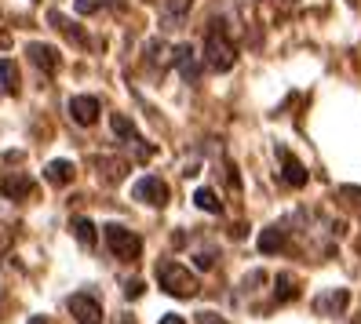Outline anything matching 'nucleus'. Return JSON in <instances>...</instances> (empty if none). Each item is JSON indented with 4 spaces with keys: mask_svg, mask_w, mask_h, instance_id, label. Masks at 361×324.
I'll list each match as a JSON object with an SVG mask.
<instances>
[{
    "mask_svg": "<svg viewBox=\"0 0 361 324\" xmlns=\"http://www.w3.org/2000/svg\"><path fill=\"white\" fill-rule=\"evenodd\" d=\"M26 55H30V62L40 70V73H55L59 70V51L51 48V44H40V40H33V44H26Z\"/></svg>",
    "mask_w": 361,
    "mask_h": 324,
    "instance_id": "obj_7",
    "label": "nucleus"
},
{
    "mask_svg": "<svg viewBox=\"0 0 361 324\" xmlns=\"http://www.w3.org/2000/svg\"><path fill=\"white\" fill-rule=\"evenodd\" d=\"M204 62H208V70H216V73L233 70V62H238V51H233V44L226 40L223 23H216V30H212L208 40H204Z\"/></svg>",
    "mask_w": 361,
    "mask_h": 324,
    "instance_id": "obj_2",
    "label": "nucleus"
},
{
    "mask_svg": "<svg viewBox=\"0 0 361 324\" xmlns=\"http://www.w3.org/2000/svg\"><path fill=\"white\" fill-rule=\"evenodd\" d=\"M30 324H51V320H48V317H40V313H37V317H30Z\"/></svg>",
    "mask_w": 361,
    "mask_h": 324,
    "instance_id": "obj_26",
    "label": "nucleus"
},
{
    "mask_svg": "<svg viewBox=\"0 0 361 324\" xmlns=\"http://www.w3.org/2000/svg\"><path fill=\"white\" fill-rule=\"evenodd\" d=\"M172 58H176V66H179V73H183V80H186V84H194V80L201 77V66H197V51L190 48V44H179V48L172 51Z\"/></svg>",
    "mask_w": 361,
    "mask_h": 324,
    "instance_id": "obj_10",
    "label": "nucleus"
},
{
    "mask_svg": "<svg viewBox=\"0 0 361 324\" xmlns=\"http://www.w3.org/2000/svg\"><path fill=\"white\" fill-rule=\"evenodd\" d=\"M347 302H350V292H347V288H332V292H325V295L314 299V310L322 313V317H336V313L347 310Z\"/></svg>",
    "mask_w": 361,
    "mask_h": 324,
    "instance_id": "obj_8",
    "label": "nucleus"
},
{
    "mask_svg": "<svg viewBox=\"0 0 361 324\" xmlns=\"http://www.w3.org/2000/svg\"><path fill=\"white\" fill-rule=\"evenodd\" d=\"M132 197L142 201V204H150V208H164V204H168V186H164L161 179H154V175H146V179L135 182Z\"/></svg>",
    "mask_w": 361,
    "mask_h": 324,
    "instance_id": "obj_4",
    "label": "nucleus"
},
{
    "mask_svg": "<svg viewBox=\"0 0 361 324\" xmlns=\"http://www.w3.org/2000/svg\"><path fill=\"white\" fill-rule=\"evenodd\" d=\"M157 280H161V288L168 295H176V299H194L197 295V277L190 273L186 266H179V263H161L157 266Z\"/></svg>",
    "mask_w": 361,
    "mask_h": 324,
    "instance_id": "obj_1",
    "label": "nucleus"
},
{
    "mask_svg": "<svg viewBox=\"0 0 361 324\" xmlns=\"http://www.w3.org/2000/svg\"><path fill=\"white\" fill-rule=\"evenodd\" d=\"M354 324H361V317H357V320H354Z\"/></svg>",
    "mask_w": 361,
    "mask_h": 324,
    "instance_id": "obj_27",
    "label": "nucleus"
},
{
    "mask_svg": "<svg viewBox=\"0 0 361 324\" xmlns=\"http://www.w3.org/2000/svg\"><path fill=\"white\" fill-rule=\"evenodd\" d=\"M0 193L11 201H30L37 193V182L30 175H8V179H0Z\"/></svg>",
    "mask_w": 361,
    "mask_h": 324,
    "instance_id": "obj_9",
    "label": "nucleus"
},
{
    "mask_svg": "<svg viewBox=\"0 0 361 324\" xmlns=\"http://www.w3.org/2000/svg\"><path fill=\"white\" fill-rule=\"evenodd\" d=\"M197 270H212V255H204V251L197 255Z\"/></svg>",
    "mask_w": 361,
    "mask_h": 324,
    "instance_id": "obj_23",
    "label": "nucleus"
},
{
    "mask_svg": "<svg viewBox=\"0 0 361 324\" xmlns=\"http://www.w3.org/2000/svg\"><path fill=\"white\" fill-rule=\"evenodd\" d=\"M99 8H106V0H77V15H95Z\"/></svg>",
    "mask_w": 361,
    "mask_h": 324,
    "instance_id": "obj_21",
    "label": "nucleus"
},
{
    "mask_svg": "<svg viewBox=\"0 0 361 324\" xmlns=\"http://www.w3.org/2000/svg\"><path fill=\"white\" fill-rule=\"evenodd\" d=\"M300 292H295V280L288 277V273H281L278 277V302H288V299H295Z\"/></svg>",
    "mask_w": 361,
    "mask_h": 324,
    "instance_id": "obj_20",
    "label": "nucleus"
},
{
    "mask_svg": "<svg viewBox=\"0 0 361 324\" xmlns=\"http://www.w3.org/2000/svg\"><path fill=\"white\" fill-rule=\"evenodd\" d=\"M70 113H73L77 124L92 127V124L99 120V113H102V106H99L95 95H73V99H70Z\"/></svg>",
    "mask_w": 361,
    "mask_h": 324,
    "instance_id": "obj_6",
    "label": "nucleus"
},
{
    "mask_svg": "<svg viewBox=\"0 0 361 324\" xmlns=\"http://www.w3.org/2000/svg\"><path fill=\"white\" fill-rule=\"evenodd\" d=\"M0 84H4L8 95H18L23 92V77H18V66L11 58H0Z\"/></svg>",
    "mask_w": 361,
    "mask_h": 324,
    "instance_id": "obj_14",
    "label": "nucleus"
},
{
    "mask_svg": "<svg viewBox=\"0 0 361 324\" xmlns=\"http://www.w3.org/2000/svg\"><path fill=\"white\" fill-rule=\"evenodd\" d=\"M194 204H197L201 211H208V215H219V211H223V201H219L212 189H204V186L194 193Z\"/></svg>",
    "mask_w": 361,
    "mask_h": 324,
    "instance_id": "obj_17",
    "label": "nucleus"
},
{
    "mask_svg": "<svg viewBox=\"0 0 361 324\" xmlns=\"http://www.w3.org/2000/svg\"><path fill=\"white\" fill-rule=\"evenodd\" d=\"M106 244H110V251L117 258H124V263H132V258L142 255V241H139V233H132L128 226H117L110 223L106 226Z\"/></svg>",
    "mask_w": 361,
    "mask_h": 324,
    "instance_id": "obj_3",
    "label": "nucleus"
},
{
    "mask_svg": "<svg viewBox=\"0 0 361 324\" xmlns=\"http://www.w3.org/2000/svg\"><path fill=\"white\" fill-rule=\"evenodd\" d=\"M70 313L77 317V324H102V306L92 295H70Z\"/></svg>",
    "mask_w": 361,
    "mask_h": 324,
    "instance_id": "obj_5",
    "label": "nucleus"
},
{
    "mask_svg": "<svg viewBox=\"0 0 361 324\" xmlns=\"http://www.w3.org/2000/svg\"><path fill=\"white\" fill-rule=\"evenodd\" d=\"M142 288H146V285H142V280H132V285H128V288H124V295H128V299H139V295H142Z\"/></svg>",
    "mask_w": 361,
    "mask_h": 324,
    "instance_id": "obj_22",
    "label": "nucleus"
},
{
    "mask_svg": "<svg viewBox=\"0 0 361 324\" xmlns=\"http://www.w3.org/2000/svg\"><path fill=\"white\" fill-rule=\"evenodd\" d=\"M73 175H77V171H73L70 161H51V164L44 168V179H48L51 186H70Z\"/></svg>",
    "mask_w": 361,
    "mask_h": 324,
    "instance_id": "obj_13",
    "label": "nucleus"
},
{
    "mask_svg": "<svg viewBox=\"0 0 361 324\" xmlns=\"http://www.w3.org/2000/svg\"><path fill=\"white\" fill-rule=\"evenodd\" d=\"M285 248V230L281 226H267L259 233V251L263 255H274V251H281Z\"/></svg>",
    "mask_w": 361,
    "mask_h": 324,
    "instance_id": "obj_15",
    "label": "nucleus"
},
{
    "mask_svg": "<svg viewBox=\"0 0 361 324\" xmlns=\"http://www.w3.org/2000/svg\"><path fill=\"white\" fill-rule=\"evenodd\" d=\"M197 320H201V324H223V320H219V317H216V313H201V317H197Z\"/></svg>",
    "mask_w": 361,
    "mask_h": 324,
    "instance_id": "obj_24",
    "label": "nucleus"
},
{
    "mask_svg": "<svg viewBox=\"0 0 361 324\" xmlns=\"http://www.w3.org/2000/svg\"><path fill=\"white\" fill-rule=\"evenodd\" d=\"M190 8H194V0H164V18L168 23H179V18L190 15Z\"/></svg>",
    "mask_w": 361,
    "mask_h": 324,
    "instance_id": "obj_19",
    "label": "nucleus"
},
{
    "mask_svg": "<svg viewBox=\"0 0 361 324\" xmlns=\"http://www.w3.org/2000/svg\"><path fill=\"white\" fill-rule=\"evenodd\" d=\"M278 157H281V175H285V182L288 186H295V189H300V186H307V168L300 164V161H295L292 154H288V149H278Z\"/></svg>",
    "mask_w": 361,
    "mask_h": 324,
    "instance_id": "obj_12",
    "label": "nucleus"
},
{
    "mask_svg": "<svg viewBox=\"0 0 361 324\" xmlns=\"http://www.w3.org/2000/svg\"><path fill=\"white\" fill-rule=\"evenodd\" d=\"M73 237H77V241L80 244H95V223L92 219H84V215H77V219H73Z\"/></svg>",
    "mask_w": 361,
    "mask_h": 324,
    "instance_id": "obj_18",
    "label": "nucleus"
},
{
    "mask_svg": "<svg viewBox=\"0 0 361 324\" xmlns=\"http://www.w3.org/2000/svg\"><path fill=\"white\" fill-rule=\"evenodd\" d=\"M48 26H51V30H59L62 37H70L77 48H88V33H84V30H77V23H70L66 15H59V11H48Z\"/></svg>",
    "mask_w": 361,
    "mask_h": 324,
    "instance_id": "obj_11",
    "label": "nucleus"
},
{
    "mask_svg": "<svg viewBox=\"0 0 361 324\" xmlns=\"http://www.w3.org/2000/svg\"><path fill=\"white\" fill-rule=\"evenodd\" d=\"M161 324H186L179 313H168V317H161Z\"/></svg>",
    "mask_w": 361,
    "mask_h": 324,
    "instance_id": "obj_25",
    "label": "nucleus"
},
{
    "mask_svg": "<svg viewBox=\"0 0 361 324\" xmlns=\"http://www.w3.org/2000/svg\"><path fill=\"white\" fill-rule=\"evenodd\" d=\"M110 127H114V135H117V139H124V142H142V139H139V132H135V124H132L128 117H124V113H114Z\"/></svg>",
    "mask_w": 361,
    "mask_h": 324,
    "instance_id": "obj_16",
    "label": "nucleus"
}]
</instances>
